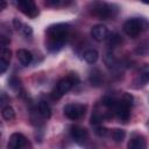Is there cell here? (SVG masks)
<instances>
[{
	"label": "cell",
	"instance_id": "obj_1",
	"mask_svg": "<svg viewBox=\"0 0 149 149\" xmlns=\"http://www.w3.org/2000/svg\"><path fill=\"white\" fill-rule=\"evenodd\" d=\"M69 31H70V26L68 23H55L49 26L45 30L47 49L50 52H58L66 43V40L69 37Z\"/></svg>",
	"mask_w": 149,
	"mask_h": 149
},
{
	"label": "cell",
	"instance_id": "obj_2",
	"mask_svg": "<svg viewBox=\"0 0 149 149\" xmlns=\"http://www.w3.org/2000/svg\"><path fill=\"white\" fill-rule=\"evenodd\" d=\"M133 100H134L133 95L127 92H125L120 98H116V104H115L112 113H114V115L121 122H127L129 120Z\"/></svg>",
	"mask_w": 149,
	"mask_h": 149
},
{
	"label": "cell",
	"instance_id": "obj_3",
	"mask_svg": "<svg viewBox=\"0 0 149 149\" xmlns=\"http://www.w3.org/2000/svg\"><path fill=\"white\" fill-rule=\"evenodd\" d=\"M79 81V78L76 73H70L69 76H66L65 78H62L61 80L57 81L56 87L51 91L50 95L54 100H58L61 99L65 93H68L73 85H76Z\"/></svg>",
	"mask_w": 149,
	"mask_h": 149
},
{
	"label": "cell",
	"instance_id": "obj_4",
	"mask_svg": "<svg viewBox=\"0 0 149 149\" xmlns=\"http://www.w3.org/2000/svg\"><path fill=\"white\" fill-rule=\"evenodd\" d=\"M148 29L149 21L144 17H132L123 23V31L130 37H136L142 31H146Z\"/></svg>",
	"mask_w": 149,
	"mask_h": 149
},
{
	"label": "cell",
	"instance_id": "obj_5",
	"mask_svg": "<svg viewBox=\"0 0 149 149\" xmlns=\"http://www.w3.org/2000/svg\"><path fill=\"white\" fill-rule=\"evenodd\" d=\"M90 12L92 15L101 19V20H107L113 17L116 12L118 7L115 5H111L107 2H101V1H95L92 2L90 6Z\"/></svg>",
	"mask_w": 149,
	"mask_h": 149
},
{
	"label": "cell",
	"instance_id": "obj_6",
	"mask_svg": "<svg viewBox=\"0 0 149 149\" xmlns=\"http://www.w3.org/2000/svg\"><path fill=\"white\" fill-rule=\"evenodd\" d=\"M86 108L87 106L84 104H79V102H71L64 106L63 112L64 115L70 119V120H79L81 119L85 113H86Z\"/></svg>",
	"mask_w": 149,
	"mask_h": 149
},
{
	"label": "cell",
	"instance_id": "obj_7",
	"mask_svg": "<svg viewBox=\"0 0 149 149\" xmlns=\"http://www.w3.org/2000/svg\"><path fill=\"white\" fill-rule=\"evenodd\" d=\"M7 149H31V144L23 134L14 133L8 140Z\"/></svg>",
	"mask_w": 149,
	"mask_h": 149
},
{
	"label": "cell",
	"instance_id": "obj_8",
	"mask_svg": "<svg viewBox=\"0 0 149 149\" xmlns=\"http://www.w3.org/2000/svg\"><path fill=\"white\" fill-rule=\"evenodd\" d=\"M17 8L28 17L30 19H35L38 14H40V10H38V7L36 6V3L31 0H20L17 3H16Z\"/></svg>",
	"mask_w": 149,
	"mask_h": 149
},
{
	"label": "cell",
	"instance_id": "obj_9",
	"mask_svg": "<svg viewBox=\"0 0 149 149\" xmlns=\"http://www.w3.org/2000/svg\"><path fill=\"white\" fill-rule=\"evenodd\" d=\"M70 136L77 144H84L88 140V133L87 130L78 125H72L70 127Z\"/></svg>",
	"mask_w": 149,
	"mask_h": 149
},
{
	"label": "cell",
	"instance_id": "obj_10",
	"mask_svg": "<svg viewBox=\"0 0 149 149\" xmlns=\"http://www.w3.org/2000/svg\"><path fill=\"white\" fill-rule=\"evenodd\" d=\"M128 149H147V140L140 133H133L127 144Z\"/></svg>",
	"mask_w": 149,
	"mask_h": 149
},
{
	"label": "cell",
	"instance_id": "obj_11",
	"mask_svg": "<svg viewBox=\"0 0 149 149\" xmlns=\"http://www.w3.org/2000/svg\"><path fill=\"white\" fill-rule=\"evenodd\" d=\"M91 36L97 42L105 41L106 38H108V29L104 24H95L91 29Z\"/></svg>",
	"mask_w": 149,
	"mask_h": 149
},
{
	"label": "cell",
	"instance_id": "obj_12",
	"mask_svg": "<svg viewBox=\"0 0 149 149\" xmlns=\"http://www.w3.org/2000/svg\"><path fill=\"white\" fill-rule=\"evenodd\" d=\"M12 52L8 48H1L0 50V73H5L9 66Z\"/></svg>",
	"mask_w": 149,
	"mask_h": 149
},
{
	"label": "cell",
	"instance_id": "obj_13",
	"mask_svg": "<svg viewBox=\"0 0 149 149\" xmlns=\"http://www.w3.org/2000/svg\"><path fill=\"white\" fill-rule=\"evenodd\" d=\"M16 57H17L19 62L21 63V65H23V66L29 65L33 61V55L27 49H19L16 51Z\"/></svg>",
	"mask_w": 149,
	"mask_h": 149
},
{
	"label": "cell",
	"instance_id": "obj_14",
	"mask_svg": "<svg viewBox=\"0 0 149 149\" xmlns=\"http://www.w3.org/2000/svg\"><path fill=\"white\" fill-rule=\"evenodd\" d=\"M37 113L43 119H49L51 116V108L45 101H40L37 104Z\"/></svg>",
	"mask_w": 149,
	"mask_h": 149
},
{
	"label": "cell",
	"instance_id": "obj_15",
	"mask_svg": "<svg viewBox=\"0 0 149 149\" xmlns=\"http://www.w3.org/2000/svg\"><path fill=\"white\" fill-rule=\"evenodd\" d=\"M139 81H141L142 85H146L149 83V64H143L139 71Z\"/></svg>",
	"mask_w": 149,
	"mask_h": 149
},
{
	"label": "cell",
	"instance_id": "obj_16",
	"mask_svg": "<svg viewBox=\"0 0 149 149\" xmlns=\"http://www.w3.org/2000/svg\"><path fill=\"white\" fill-rule=\"evenodd\" d=\"M99 58V54L97 50L94 49H88L84 52V59L88 63V64H94Z\"/></svg>",
	"mask_w": 149,
	"mask_h": 149
},
{
	"label": "cell",
	"instance_id": "obj_17",
	"mask_svg": "<svg viewBox=\"0 0 149 149\" xmlns=\"http://www.w3.org/2000/svg\"><path fill=\"white\" fill-rule=\"evenodd\" d=\"M1 115H2V118H3L5 120L10 121V120H13V119L15 118V111H14V108H13L12 106L7 105V106H3V107H2V109H1Z\"/></svg>",
	"mask_w": 149,
	"mask_h": 149
},
{
	"label": "cell",
	"instance_id": "obj_18",
	"mask_svg": "<svg viewBox=\"0 0 149 149\" xmlns=\"http://www.w3.org/2000/svg\"><path fill=\"white\" fill-rule=\"evenodd\" d=\"M111 136L112 139L115 141V142H121L123 141V139L126 137V132L123 129H120V128H115L111 132Z\"/></svg>",
	"mask_w": 149,
	"mask_h": 149
},
{
	"label": "cell",
	"instance_id": "obj_19",
	"mask_svg": "<svg viewBox=\"0 0 149 149\" xmlns=\"http://www.w3.org/2000/svg\"><path fill=\"white\" fill-rule=\"evenodd\" d=\"M101 79H102V76H101V73H100L99 70H95V71L91 72V74H90V80H91L92 85H100Z\"/></svg>",
	"mask_w": 149,
	"mask_h": 149
},
{
	"label": "cell",
	"instance_id": "obj_20",
	"mask_svg": "<svg viewBox=\"0 0 149 149\" xmlns=\"http://www.w3.org/2000/svg\"><path fill=\"white\" fill-rule=\"evenodd\" d=\"M120 43H121V37H120V35H118V34H112V35L108 37L107 44H108L109 48H115V47L119 45Z\"/></svg>",
	"mask_w": 149,
	"mask_h": 149
},
{
	"label": "cell",
	"instance_id": "obj_21",
	"mask_svg": "<svg viewBox=\"0 0 149 149\" xmlns=\"http://www.w3.org/2000/svg\"><path fill=\"white\" fill-rule=\"evenodd\" d=\"M104 61H105V64L108 66V68H114L116 65V59L114 58V56L112 54H106V56L104 57Z\"/></svg>",
	"mask_w": 149,
	"mask_h": 149
},
{
	"label": "cell",
	"instance_id": "obj_22",
	"mask_svg": "<svg viewBox=\"0 0 149 149\" xmlns=\"http://www.w3.org/2000/svg\"><path fill=\"white\" fill-rule=\"evenodd\" d=\"M94 133L99 136H106L109 133V129H107L101 125H98V126H94Z\"/></svg>",
	"mask_w": 149,
	"mask_h": 149
},
{
	"label": "cell",
	"instance_id": "obj_23",
	"mask_svg": "<svg viewBox=\"0 0 149 149\" xmlns=\"http://www.w3.org/2000/svg\"><path fill=\"white\" fill-rule=\"evenodd\" d=\"M143 49H146V52H149V44H148V41H146V42L139 44V47H137V49H136V52L143 55Z\"/></svg>",
	"mask_w": 149,
	"mask_h": 149
},
{
	"label": "cell",
	"instance_id": "obj_24",
	"mask_svg": "<svg viewBox=\"0 0 149 149\" xmlns=\"http://www.w3.org/2000/svg\"><path fill=\"white\" fill-rule=\"evenodd\" d=\"M21 33L24 35V36H31L33 34V29L30 26H27V24H23L22 29H21Z\"/></svg>",
	"mask_w": 149,
	"mask_h": 149
},
{
	"label": "cell",
	"instance_id": "obj_25",
	"mask_svg": "<svg viewBox=\"0 0 149 149\" xmlns=\"http://www.w3.org/2000/svg\"><path fill=\"white\" fill-rule=\"evenodd\" d=\"M9 42H10V40L7 36H5V35H1L0 36V45H1V48H7V45L9 44Z\"/></svg>",
	"mask_w": 149,
	"mask_h": 149
},
{
	"label": "cell",
	"instance_id": "obj_26",
	"mask_svg": "<svg viewBox=\"0 0 149 149\" xmlns=\"http://www.w3.org/2000/svg\"><path fill=\"white\" fill-rule=\"evenodd\" d=\"M45 5H47V6H51V7H57V6H59V5H63V2L59 1V0H48V1L45 2Z\"/></svg>",
	"mask_w": 149,
	"mask_h": 149
},
{
	"label": "cell",
	"instance_id": "obj_27",
	"mask_svg": "<svg viewBox=\"0 0 149 149\" xmlns=\"http://www.w3.org/2000/svg\"><path fill=\"white\" fill-rule=\"evenodd\" d=\"M13 24H14V28H15L16 30H20V31H21V29H22V27H23V23H22L19 19L15 17V19L13 20Z\"/></svg>",
	"mask_w": 149,
	"mask_h": 149
},
{
	"label": "cell",
	"instance_id": "obj_28",
	"mask_svg": "<svg viewBox=\"0 0 149 149\" xmlns=\"http://www.w3.org/2000/svg\"><path fill=\"white\" fill-rule=\"evenodd\" d=\"M6 6H7V3H6L5 1H2V2H1V6H0V9H3Z\"/></svg>",
	"mask_w": 149,
	"mask_h": 149
},
{
	"label": "cell",
	"instance_id": "obj_29",
	"mask_svg": "<svg viewBox=\"0 0 149 149\" xmlns=\"http://www.w3.org/2000/svg\"><path fill=\"white\" fill-rule=\"evenodd\" d=\"M148 125H149V123H148Z\"/></svg>",
	"mask_w": 149,
	"mask_h": 149
}]
</instances>
